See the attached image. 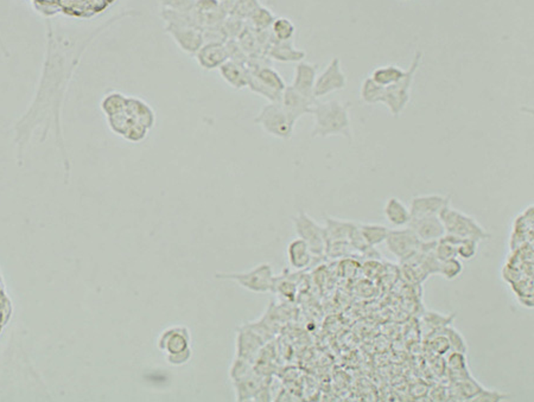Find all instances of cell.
<instances>
[{
    "label": "cell",
    "mask_w": 534,
    "mask_h": 402,
    "mask_svg": "<svg viewBox=\"0 0 534 402\" xmlns=\"http://www.w3.org/2000/svg\"><path fill=\"white\" fill-rule=\"evenodd\" d=\"M349 102H341L339 100H329L319 102L316 100L311 114L314 116L315 125L311 132L312 138L328 137H344L351 143V123L349 118Z\"/></svg>",
    "instance_id": "1"
},
{
    "label": "cell",
    "mask_w": 534,
    "mask_h": 402,
    "mask_svg": "<svg viewBox=\"0 0 534 402\" xmlns=\"http://www.w3.org/2000/svg\"><path fill=\"white\" fill-rule=\"evenodd\" d=\"M246 65L248 68L247 87L252 92L264 96L270 102L280 104L284 89L287 88L280 72L268 65H260L252 62H247Z\"/></svg>",
    "instance_id": "2"
},
{
    "label": "cell",
    "mask_w": 534,
    "mask_h": 402,
    "mask_svg": "<svg viewBox=\"0 0 534 402\" xmlns=\"http://www.w3.org/2000/svg\"><path fill=\"white\" fill-rule=\"evenodd\" d=\"M422 60V52H415L410 68L407 69L403 79L391 84V86H388V87H383L381 104L386 106L387 109L391 111L392 116L395 118H398L405 111V108L410 102L411 89H412V84L415 81V74L418 72Z\"/></svg>",
    "instance_id": "3"
},
{
    "label": "cell",
    "mask_w": 534,
    "mask_h": 402,
    "mask_svg": "<svg viewBox=\"0 0 534 402\" xmlns=\"http://www.w3.org/2000/svg\"><path fill=\"white\" fill-rule=\"evenodd\" d=\"M438 216L445 229V234L462 239L476 240L478 242L489 239L488 231L474 217L454 209L451 203L443 208Z\"/></svg>",
    "instance_id": "4"
},
{
    "label": "cell",
    "mask_w": 534,
    "mask_h": 402,
    "mask_svg": "<svg viewBox=\"0 0 534 402\" xmlns=\"http://www.w3.org/2000/svg\"><path fill=\"white\" fill-rule=\"evenodd\" d=\"M216 278L236 281L240 286L254 293H266L275 286V277L270 263H261L250 271L218 273Z\"/></svg>",
    "instance_id": "5"
},
{
    "label": "cell",
    "mask_w": 534,
    "mask_h": 402,
    "mask_svg": "<svg viewBox=\"0 0 534 402\" xmlns=\"http://www.w3.org/2000/svg\"><path fill=\"white\" fill-rule=\"evenodd\" d=\"M254 123L266 133L278 139L287 140L293 136L295 126L290 123L280 104L270 102L263 106Z\"/></svg>",
    "instance_id": "6"
},
{
    "label": "cell",
    "mask_w": 534,
    "mask_h": 402,
    "mask_svg": "<svg viewBox=\"0 0 534 402\" xmlns=\"http://www.w3.org/2000/svg\"><path fill=\"white\" fill-rule=\"evenodd\" d=\"M293 224L299 239L307 243L314 256H322L326 254L328 241L324 227L319 226V223L303 211H300L293 219Z\"/></svg>",
    "instance_id": "7"
},
{
    "label": "cell",
    "mask_w": 534,
    "mask_h": 402,
    "mask_svg": "<svg viewBox=\"0 0 534 402\" xmlns=\"http://www.w3.org/2000/svg\"><path fill=\"white\" fill-rule=\"evenodd\" d=\"M385 243L387 249L402 263L417 254L424 245L415 235V231L407 226L399 229H390Z\"/></svg>",
    "instance_id": "8"
},
{
    "label": "cell",
    "mask_w": 534,
    "mask_h": 402,
    "mask_svg": "<svg viewBox=\"0 0 534 402\" xmlns=\"http://www.w3.org/2000/svg\"><path fill=\"white\" fill-rule=\"evenodd\" d=\"M347 87V76L342 69L339 57H334L329 62L323 72L316 77L314 86L315 99L329 95L331 93L339 92Z\"/></svg>",
    "instance_id": "9"
},
{
    "label": "cell",
    "mask_w": 534,
    "mask_h": 402,
    "mask_svg": "<svg viewBox=\"0 0 534 402\" xmlns=\"http://www.w3.org/2000/svg\"><path fill=\"white\" fill-rule=\"evenodd\" d=\"M165 30L184 52L195 55L204 44V31L189 25L167 24Z\"/></svg>",
    "instance_id": "10"
},
{
    "label": "cell",
    "mask_w": 534,
    "mask_h": 402,
    "mask_svg": "<svg viewBox=\"0 0 534 402\" xmlns=\"http://www.w3.org/2000/svg\"><path fill=\"white\" fill-rule=\"evenodd\" d=\"M280 104L283 107L290 123L296 126L297 121L302 116H305V114H311L312 106L315 104V101L307 99L300 93L297 92L296 89H293L291 86H289L284 89L283 96H282Z\"/></svg>",
    "instance_id": "11"
},
{
    "label": "cell",
    "mask_w": 534,
    "mask_h": 402,
    "mask_svg": "<svg viewBox=\"0 0 534 402\" xmlns=\"http://www.w3.org/2000/svg\"><path fill=\"white\" fill-rule=\"evenodd\" d=\"M422 243H436L445 235V229L438 215L411 219L407 224Z\"/></svg>",
    "instance_id": "12"
},
{
    "label": "cell",
    "mask_w": 534,
    "mask_h": 402,
    "mask_svg": "<svg viewBox=\"0 0 534 402\" xmlns=\"http://www.w3.org/2000/svg\"><path fill=\"white\" fill-rule=\"evenodd\" d=\"M451 203L450 196L431 195L415 196L411 201V219L424 217V216L439 215L443 208Z\"/></svg>",
    "instance_id": "13"
},
{
    "label": "cell",
    "mask_w": 534,
    "mask_h": 402,
    "mask_svg": "<svg viewBox=\"0 0 534 402\" xmlns=\"http://www.w3.org/2000/svg\"><path fill=\"white\" fill-rule=\"evenodd\" d=\"M158 348L168 355H176L190 349V334L187 327H172L162 332Z\"/></svg>",
    "instance_id": "14"
},
{
    "label": "cell",
    "mask_w": 534,
    "mask_h": 402,
    "mask_svg": "<svg viewBox=\"0 0 534 402\" xmlns=\"http://www.w3.org/2000/svg\"><path fill=\"white\" fill-rule=\"evenodd\" d=\"M199 65L206 70L219 69L226 61L229 60L227 48L224 42L204 43L195 54Z\"/></svg>",
    "instance_id": "15"
},
{
    "label": "cell",
    "mask_w": 534,
    "mask_h": 402,
    "mask_svg": "<svg viewBox=\"0 0 534 402\" xmlns=\"http://www.w3.org/2000/svg\"><path fill=\"white\" fill-rule=\"evenodd\" d=\"M317 77V65L300 61L296 65L295 76L292 81L291 87L307 99L316 101L314 96V86Z\"/></svg>",
    "instance_id": "16"
},
{
    "label": "cell",
    "mask_w": 534,
    "mask_h": 402,
    "mask_svg": "<svg viewBox=\"0 0 534 402\" xmlns=\"http://www.w3.org/2000/svg\"><path fill=\"white\" fill-rule=\"evenodd\" d=\"M124 111L131 116L132 119L143 125L148 130H151L155 126V111L144 100L138 99V98H128Z\"/></svg>",
    "instance_id": "17"
},
{
    "label": "cell",
    "mask_w": 534,
    "mask_h": 402,
    "mask_svg": "<svg viewBox=\"0 0 534 402\" xmlns=\"http://www.w3.org/2000/svg\"><path fill=\"white\" fill-rule=\"evenodd\" d=\"M220 74L226 82L236 89L247 87L248 68L246 64L228 60L219 68Z\"/></svg>",
    "instance_id": "18"
},
{
    "label": "cell",
    "mask_w": 534,
    "mask_h": 402,
    "mask_svg": "<svg viewBox=\"0 0 534 402\" xmlns=\"http://www.w3.org/2000/svg\"><path fill=\"white\" fill-rule=\"evenodd\" d=\"M275 40V38H273ZM268 55L278 62H300L305 59V52L293 47L292 40H272L268 49Z\"/></svg>",
    "instance_id": "19"
},
{
    "label": "cell",
    "mask_w": 534,
    "mask_h": 402,
    "mask_svg": "<svg viewBox=\"0 0 534 402\" xmlns=\"http://www.w3.org/2000/svg\"><path fill=\"white\" fill-rule=\"evenodd\" d=\"M383 214L387 221L391 223L393 227H406L410 222V209L397 197L387 199L386 204L383 207Z\"/></svg>",
    "instance_id": "20"
},
{
    "label": "cell",
    "mask_w": 534,
    "mask_h": 402,
    "mask_svg": "<svg viewBox=\"0 0 534 402\" xmlns=\"http://www.w3.org/2000/svg\"><path fill=\"white\" fill-rule=\"evenodd\" d=\"M356 223L328 217L326 219V235L328 245L336 242H349V236Z\"/></svg>",
    "instance_id": "21"
},
{
    "label": "cell",
    "mask_w": 534,
    "mask_h": 402,
    "mask_svg": "<svg viewBox=\"0 0 534 402\" xmlns=\"http://www.w3.org/2000/svg\"><path fill=\"white\" fill-rule=\"evenodd\" d=\"M312 253L302 239H296L287 247V259L296 270H304L312 261Z\"/></svg>",
    "instance_id": "22"
},
{
    "label": "cell",
    "mask_w": 534,
    "mask_h": 402,
    "mask_svg": "<svg viewBox=\"0 0 534 402\" xmlns=\"http://www.w3.org/2000/svg\"><path fill=\"white\" fill-rule=\"evenodd\" d=\"M406 70L397 67V65H383V67H378L373 70L371 74L372 80L380 84L381 87H388L391 84L398 82L399 80L403 79Z\"/></svg>",
    "instance_id": "23"
},
{
    "label": "cell",
    "mask_w": 534,
    "mask_h": 402,
    "mask_svg": "<svg viewBox=\"0 0 534 402\" xmlns=\"http://www.w3.org/2000/svg\"><path fill=\"white\" fill-rule=\"evenodd\" d=\"M359 229L363 240L371 247H375L380 243L385 242L390 231V228L383 224H376V223H361L359 224Z\"/></svg>",
    "instance_id": "24"
},
{
    "label": "cell",
    "mask_w": 534,
    "mask_h": 402,
    "mask_svg": "<svg viewBox=\"0 0 534 402\" xmlns=\"http://www.w3.org/2000/svg\"><path fill=\"white\" fill-rule=\"evenodd\" d=\"M383 87L372 80L371 76L365 79L360 89V98L367 105L381 104Z\"/></svg>",
    "instance_id": "25"
},
{
    "label": "cell",
    "mask_w": 534,
    "mask_h": 402,
    "mask_svg": "<svg viewBox=\"0 0 534 402\" xmlns=\"http://www.w3.org/2000/svg\"><path fill=\"white\" fill-rule=\"evenodd\" d=\"M272 37L275 40H291L295 35L296 28L291 20L280 17L275 18L271 25Z\"/></svg>",
    "instance_id": "26"
},
{
    "label": "cell",
    "mask_w": 534,
    "mask_h": 402,
    "mask_svg": "<svg viewBox=\"0 0 534 402\" xmlns=\"http://www.w3.org/2000/svg\"><path fill=\"white\" fill-rule=\"evenodd\" d=\"M126 100L128 98L120 94V93L113 92L111 94H108L102 102H101V108L104 111L105 114L107 116H113L116 113H120L125 109L126 106Z\"/></svg>",
    "instance_id": "27"
},
{
    "label": "cell",
    "mask_w": 534,
    "mask_h": 402,
    "mask_svg": "<svg viewBox=\"0 0 534 402\" xmlns=\"http://www.w3.org/2000/svg\"><path fill=\"white\" fill-rule=\"evenodd\" d=\"M248 18L251 20L252 24L258 31H265L267 29L271 28L272 23L275 20L271 11L268 8H264L261 5L259 8H255Z\"/></svg>",
    "instance_id": "28"
},
{
    "label": "cell",
    "mask_w": 534,
    "mask_h": 402,
    "mask_svg": "<svg viewBox=\"0 0 534 402\" xmlns=\"http://www.w3.org/2000/svg\"><path fill=\"white\" fill-rule=\"evenodd\" d=\"M455 386L457 388L461 398L464 400H471V401L483 388L480 383L476 382L474 378H471V375H468L466 378L455 382Z\"/></svg>",
    "instance_id": "29"
},
{
    "label": "cell",
    "mask_w": 534,
    "mask_h": 402,
    "mask_svg": "<svg viewBox=\"0 0 534 402\" xmlns=\"http://www.w3.org/2000/svg\"><path fill=\"white\" fill-rule=\"evenodd\" d=\"M463 272V263L459 258H450V259L439 261L438 275L449 281L459 278Z\"/></svg>",
    "instance_id": "30"
},
{
    "label": "cell",
    "mask_w": 534,
    "mask_h": 402,
    "mask_svg": "<svg viewBox=\"0 0 534 402\" xmlns=\"http://www.w3.org/2000/svg\"><path fill=\"white\" fill-rule=\"evenodd\" d=\"M260 4L258 0H234L229 8L231 16H236L238 18H248L251 16L255 8H259Z\"/></svg>",
    "instance_id": "31"
},
{
    "label": "cell",
    "mask_w": 534,
    "mask_h": 402,
    "mask_svg": "<svg viewBox=\"0 0 534 402\" xmlns=\"http://www.w3.org/2000/svg\"><path fill=\"white\" fill-rule=\"evenodd\" d=\"M441 334H444L449 341L450 344V349L457 353H462V354H466L468 347H466V339H463L462 334H459V331L456 330L455 327H443L442 330L438 331Z\"/></svg>",
    "instance_id": "32"
},
{
    "label": "cell",
    "mask_w": 534,
    "mask_h": 402,
    "mask_svg": "<svg viewBox=\"0 0 534 402\" xmlns=\"http://www.w3.org/2000/svg\"><path fill=\"white\" fill-rule=\"evenodd\" d=\"M478 242L476 240L459 238V241L456 243L457 258L462 260L473 259L478 253Z\"/></svg>",
    "instance_id": "33"
},
{
    "label": "cell",
    "mask_w": 534,
    "mask_h": 402,
    "mask_svg": "<svg viewBox=\"0 0 534 402\" xmlns=\"http://www.w3.org/2000/svg\"><path fill=\"white\" fill-rule=\"evenodd\" d=\"M160 6L177 13H190L195 6V0H160Z\"/></svg>",
    "instance_id": "34"
},
{
    "label": "cell",
    "mask_w": 534,
    "mask_h": 402,
    "mask_svg": "<svg viewBox=\"0 0 534 402\" xmlns=\"http://www.w3.org/2000/svg\"><path fill=\"white\" fill-rule=\"evenodd\" d=\"M430 348L431 350L434 351L435 354L442 356V355L447 354L448 351L450 350V344L448 341L447 337L441 332L432 334L430 337Z\"/></svg>",
    "instance_id": "35"
},
{
    "label": "cell",
    "mask_w": 534,
    "mask_h": 402,
    "mask_svg": "<svg viewBox=\"0 0 534 402\" xmlns=\"http://www.w3.org/2000/svg\"><path fill=\"white\" fill-rule=\"evenodd\" d=\"M448 317L439 315L437 312H427L425 318H424V323L427 324V327H432L431 331V336L432 334H437L438 331L442 330L443 327L448 325Z\"/></svg>",
    "instance_id": "36"
},
{
    "label": "cell",
    "mask_w": 534,
    "mask_h": 402,
    "mask_svg": "<svg viewBox=\"0 0 534 402\" xmlns=\"http://www.w3.org/2000/svg\"><path fill=\"white\" fill-rule=\"evenodd\" d=\"M505 398H506V394H505V393H501V392H498V390L482 388L481 392H480L471 401L498 402L501 401V400H503Z\"/></svg>",
    "instance_id": "37"
},
{
    "label": "cell",
    "mask_w": 534,
    "mask_h": 402,
    "mask_svg": "<svg viewBox=\"0 0 534 402\" xmlns=\"http://www.w3.org/2000/svg\"><path fill=\"white\" fill-rule=\"evenodd\" d=\"M221 6L219 0H195L194 10L199 15H206L216 11Z\"/></svg>",
    "instance_id": "38"
},
{
    "label": "cell",
    "mask_w": 534,
    "mask_h": 402,
    "mask_svg": "<svg viewBox=\"0 0 534 402\" xmlns=\"http://www.w3.org/2000/svg\"><path fill=\"white\" fill-rule=\"evenodd\" d=\"M190 357H192V349H188V350L180 353V354L168 355L167 360L172 366H182V364H185L190 360Z\"/></svg>",
    "instance_id": "39"
},
{
    "label": "cell",
    "mask_w": 534,
    "mask_h": 402,
    "mask_svg": "<svg viewBox=\"0 0 534 402\" xmlns=\"http://www.w3.org/2000/svg\"><path fill=\"white\" fill-rule=\"evenodd\" d=\"M219 1L222 5H227L228 4V5H231V4H233V3H234V0H219ZM228 13H229V10H228Z\"/></svg>",
    "instance_id": "40"
},
{
    "label": "cell",
    "mask_w": 534,
    "mask_h": 402,
    "mask_svg": "<svg viewBox=\"0 0 534 402\" xmlns=\"http://www.w3.org/2000/svg\"><path fill=\"white\" fill-rule=\"evenodd\" d=\"M403 1H410V0H403Z\"/></svg>",
    "instance_id": "41"
}]
</instances>
